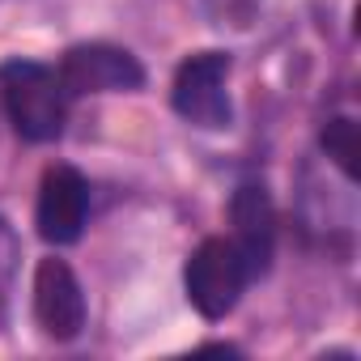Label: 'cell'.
Here are the masks:
<instances>
[{"label": "cell", "instance_id": "obj_1", "mask_svg": "<svg viewBox=\"0 0 361 361\" xmlns=\"http://www.w3.org/2000/svg\"><path fill=\"white\" fill-rule=\"evenodd\" d=\"M0 98H5L9 123L18 128L22 140L47 145L64 132V115H68L73 94L64 90L60 73H51L47 64L9 60V64H0Z\"/></svg>", "mask_w": 361, "mask_h": 361}, {"label": "cell", "instance_id": "obj_2", "mask_svg": "<svg viewBox=\"0 0 361 361\" xmlns=\"http://www.w3.org/2000/svg\"><path fill=\"white\" fill-rule=\"evenodd\" d=\"M247 281H251V276H247V268H243L234 243H226V238H204V243L192 251L188 268H183L188 302H192L204 319H213V323L226 319V314L238 306Z\"/></svg>", "mask_w": 361, "mask_h": 361}, {"label": "cell", "instance_id": "obj_3", "mask_svg": "<svg viewBox=\"0 0 361 361\" xmlns=\"http://www.w3.org/2000/svg\"><path fill=\"white\" fill-rule=\"evenodd\" d=\"M226 77H230V56L226 51H196L178 64L174 73V90L170 102L196 128H230L234 111H230V94H226Z\"/></svg>", "mask_w": 361, "mask_h": 361}, {"label": "cell", "instance_id": "obj_4", "mask_svg": "<svg viewBox=\"0 0 361 361\" xmlns=\"http://www.w3.org/2000/svg\"><path fill=\"white\" fill-rule=\"evenodd\" d=\"M60 81L68 94H123L145 85V68L132 51L111 43H81L64 51Z\"/></svg>", "mask_w": 361, "mask_h": 361}, {"label": "cell", "instance_id": "obj_5", "mask_svg": "<svg viewBox=\"0 0 361 361\" xmlns=\"http://www.w3.org/2000/svg\"><path fill=\"white\" fill-rule=\"evenodd\" d=\"M85 217H90V183L81 178V170L51 166L39 183V209H35L39 234L56 247H68L81 238Z\"/></svg>", "mask_w": 361, "mask_h": 361}, {"label": "cell", "instance_id": "obj_6", "mask_svg": "<svg viewBox=\"0 0 361 361\" xmlns=\"http://www.w3.org/2000/svg\"><path fill=\"white\" fill-rule=\"evenodd\" d=\"M230 221H234V251L247 268V276H264L272 268L276 251V209L264 183H243L230 200Z\"/></svg>", "mask_w": 361, "mask_h": 361}, {"label": "cell", "instance_id": "obj_7", "mask_svg": "<svg viewBox=\"0 0 361 361\" xmlns=\"http://www.w3.org/2000/svg\"><path fill=\"white\" fill-rule=\"evenodd\" d=\"M35 319L47 336L73 340L85 327V293L64 259H39L35 268Z\"/></svg>", "mask_w": 361, "mask_h": 361}, {"label": "cell", "instance_id": "obj_8", "mask_svg": "<svg viewBox=\"0 0 361 361\" xmlns=\"http://www.w3.org/2000/svg\"><path fill=\"white\" fill-rule=\"evenodd\" d=\"M319 145H323V153L344 170V178H357V157H361V132H357V119H348V115L327 119Z\"/></svg>", "mask_w": 361, "mask_h": 361}, {"label": "cell", "instance_id": "obj_9", "mask_svg": "<svg viewBox=\"0 0 361 361\" xmlns=\"http://www.w3.org/2000/svg\"><path fill=\"white\" fill-rule=\"evenodd\" d=\"M264 9V0H204V13L221 30H247Z\"/></svg>", "mask_w": 361, "mask_h": 361}, {"label": "cell", "instance_id": "obj_10", "mask_svg": "<svg viewBox=\"0 0 361 361\" xmlns=\"http://www.w3.org/2000/svg\"><path fill=\"white\" fill-rule=\"evenodd\" d=\"M18 255H22V243L13 234V226L0 217V298H5L9 281H13V268H18Z\"/></svg>", "mask_w": 361, "mask_h": 361}]
</instances>
